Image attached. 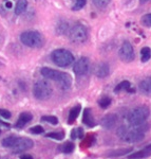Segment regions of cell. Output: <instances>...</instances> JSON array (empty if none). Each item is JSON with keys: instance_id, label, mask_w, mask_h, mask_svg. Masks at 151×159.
I'll return each mask as SVG.
<instances>
[{"instance_id": "obj_35", "label": "cell", "mask_w": 151, "mask_h": 159, "mask_svg": "<svg viewBox=\"0 0 151 159\" xmlns=\"http://www.w3.org/2000/svg\"><path fill=\"white\" fill-rule=\"evenodd\" d=\"M20 159H33V157L30 155H22L21 157H20Z\"/></svg>"}, {"instance_id": "obj_26", "label": "cell", "mask_w": 151, "mask_h": 159, "mask_svg": "<svg viewBox=\"0 0 151 159\" xmlns=\"http://www.w3.org/2000/svg\"><path fill=\"white\" fill-rule=\"evenodd\" d=\"M61 151H63V153L66 154H70L72 153L74 151V144L72 142H67L65 144L63 145V148H61Z\"/></svg>"}, {"instance_id": "obj_22", "label": "cell", "mask_w": 151, "mask_h": 159, "mask_svg": "<svg viewBox=\"0 0 151 159\" xmlns=\"http://www.w3.org/2000/svg\"><path fill=\"white\" fill-rule=\"evenodd\" d=\"M151 57V49L149 47H144L140 50V61L143 63H146L150 60Z\"/></svg>"}, {"instance_id": "obj_8", "label": "cell", "mask_w": 151, "mask_h": 159, "mask_svg": "<svg viewBox=\"0 0 151 159\" xmlns=\"http://www.w3.org/2000/svg\"><path fill=\"white\" fill-rule=\"evenodd\" d=\"M119 58L125 63H130L134 60V50L132 45L129 42H124L122 43L119 51Z\"/></svg>"}, {"instance_id": "obj_21", "label": "cell", "mask_w": 151, "mask_h": 159, "mask_svg": "<svg viewBox=\"0 0 151 159\" xmlns=\"http://www.w3.org/2000/svg\"><path fill=\"white\" fill-rule=\"evenodd\" d=\"M81 107L80 105H76L75 107H73L72 109L70 110V114H69V123H73L76 120V118L78 117V115L80 114Z\"/></svg>"}, {"instance_id": "obj_18", "label": "cell", "mask_w": 151, "mask_h": 159, "mask_svg": "<svg viewBox=\"0 0 151 159\" xmlns=\"http://www.w3.org/2000/svg\"><path fill=\"white\" fill-rule=\"evenodd\" d=\"M18 139H19V137H17V136H10V137L4 138L1 142L2 147L7 148H13L15 147V144L17 143Z\"/></svg>"}, {"instance_id": "obj_34", "label": "cell", "mask_w": 151, "mask_h": 159, "mask_svg": "<svg viewBox=\"0 0 151 159\" xmlns=\"http://www.w3.org/2000/svg\"><path fill=\"white\" fill-rule=\"evenodd\" d=\"M77 135H78V138H83L84 137V130H83V129H77Z\"/></svg>"}, {"instance_id": "obj_33", "label": "cell", "mask_w": 151, "mask_h": 159, "mask_svg": "<svg viewBox=\"0 0 151 159\" xmlns=\"http://www.w3.org/2000/svg\"><path fill=\"white\" fill-rule=\"evenodd\" d=\"M71 138H72V139H76V138H78L77 129H73L72 132H71Z\"/></svg>"}, {"instance_id": "obj_16", "label": "cell", "mask_w": 151, "mask_h": 159, "mask_svg": "<svg viewBox=\"0 0 151 159\" xmlns=\"http://www.w3.org/2000/svg\"><path fill=\"white\" fill-rule=\"evenodd\" d=\"M133 152V148H119V150L110 151L105 155V157H119V156H124L127 153Z\"/></svg>"}, {"instance_id": "obj_1", "label": "cell", "mask_w": 151, "mask_h": 159, "mask_svg": "<svg viewBox=\"0 0 151 159\" xmlns=\"http://www.w3.org/2000/svg\"><path fill=\"white\" fill-rule=\"evenodd\" d=\"M40 72H41V75L43 78L58 82L61 89H63V90H67V89H69L71 87L72 79H71V76L68 73L61 72V71L55 70V69L52 68H48V67H43Z\"/></svg>"}, {"instance_id": "obj_23", "label": "cell", "mask_w": 151, "mask_h": 159, "mask_svg": "<svg viewBox=\"0 0 151 159\" xmlns=\"http://www.w3.org/2000/svg\"><path fill=\"white\" fill-rule=\"evenodd\" d=\"M129 88H130V82L129 81H123L116 87H115L114 91L115 92H119L122 90H127L128 91V89Z\"/></svg>"}, {"instance_id": "obj_3", "label": "cell", "mask_w": 151, "mask_h": 159, "mask_svg": "<svg viewBox=\"0 0 151 159\" xmlns=\"http://www.w3.org/2000/svg\"><path fill=\"white\" fill-rule=\"evenodd\" d=\"M53 63L58 67H68L74 63V55L69 50L56 49L51 54Z\"/></svg>"}, {"instance_id": "obj_36", "label": "cell", "mask_w": 151, "mask_h": 159, "mask_svg": "<svg viewBox=\"0 0 151 159\" xmlns=\"http://www.w3.org/2000/svg\"><path fill=\"white\" fill-rule=\"evenodd\" d=\"M149 0H140V3H146V2H148Z\"/></svg>"}, {"instance_id": "obj_30", "label": "cell", "mask_w": 151, "mask_h": 159, "mask_svg": "<svg viewBox=\"0 0 151 159\" xmlns=\"http://www.w3.org/2000/svg\"><path fill=\"white\" fill-rule=\"evenodd\" d=\"M42 120L48 123H50V124H53V125H56L58 123V119L54 116H43Z\"/></svg>"}, {"instance_id": "obj_25", "label": "cell", "mask_w": 151, "mask_h": 159, "mask_svg": "<svg viewBox=\"0 0 151 159\" xmlns=\"http://www.w3.org/2000/svg\"><path fill=\"white\" fill-rule=\"evenodd\" d=\"M87 4V0H76L74 6L72 7V11H79V10L84 9Z\"/></svg>"}, {"instance_id": "obj_24", "label": "cell", "mask_w": 151, "mask_h": 159, "mask_svg": "<svg viewBox=\"0 0 151 159\" xmlns=\"http://www.w3.org/2000/svg\"><path fill=\"white\" fill-rule=\"evenodd\" d=\"M110 104H111V99H110L109 97H103V98L98 101V105L103 109L108 108V107L110 106Z\"/></svg>"}, {"instance_id": "obj_14", "label": "cell", "mask_w": 151, "mask_h": 159, "mask_svg": "<svg viewBox=\"0 0 151 159\" xmlns=\"http://www.w3.org/2000/svg\"><path fill=\"white\" fill-rule=\"evenodd\" d=\"M140 90L145 96H151V76H147L140 83Z\"/></svg>"}, {"instance_id": "obj_5", "label": "cell", "mask_w": 151, "mask_h": 159, "mask_svg": "<svg viewBox=\"0 0 151 159\" xmlns=\"http://www.w3.org/2000/svg\"><path fill=\"white\" fill-rule=\"evenodd\" d=\"M52 86L49 83L47 80H39L33 86V93H34V97L37 100H40V101H45V100H48L52 96Z\"/></svg>"}, {"instance_id": "obj_15", "label": "cell", "mask_w": 151, "mask_h": 159, "mask_svg": "<svg viewBox=\"0 0 151 159\" xmlns=\"http://www.w3.org/2000/svg\"><path fill=\"white\" fill-rule=\"evenodd\" d=\"M32 119H33L32 114H30V112H22V114H20L18 120L16 122V127L17 129H21V127H24L30 121H32Z\"/></svg>"}, {"instance_id": "obj_11", "label": "cell", "mask_w": 151, "mask_h": 159, "mask_svg": "<svg viewBox=\"0 0 151 159\" xmlns=\"http://www.w3.org/2000/svg\"><path fill=\"white\" fill-rule=\"evenodd\" d=\"M101 124L104 129H112L117 124V116L115 114H108L106 115L101 121Z\"/></svg>"}, {"instance_id": "obj_17", "label": "cell", "mask_w": 151, "mask_h": 159, "mask_svg": "<svg viewBox=\"0 0 151 159\" xmlns=\"http://www.w3.org/2000/svg\"><path fill=\"white\" fill-rule=\"evenodd\" d=\"M83 123L86 124L87 126H94L95 123H94V119H93V116H92V112L91 110L89 108H86L84 110V114H83Z\"/></svg>"}, {"instance_id": "obj_10", "label": "cell", "mask_w": 151, "mask_h": 159, "mask_svg": "<svg viewBox=\"0 0 151 159\" xmlns=\"http://www.w3.org/2000/svg\"><path fill=\"white\" fill-rule=\"evenodd\" d=\"M34 142L29 138H20L17 143L15 144V147L12 148V152L14 154H18V153H24L25 151H29L33 148Z\"/></svg>"}, {"instance_id": "obj_13", "label": "cell", "mask_w": 151, "mask_h": 159, "mask_svg": "<svg viewBox=\"0 0 151 159\" xmlns=\"http://www.w3.org/2000/svg\"><path fill=\"white\" fill-rule=\"evenodd\" d=\"M109 72H110V67L107 63H99L95 67V70H94L95 75L97 78H101V79L108 76Z\"/></svg>"}, {"instance_id": "obj_20", "label": "cell", "mask_w": 151, "mask_h": 159, "mask_svg": "<svg viewBox=\"0 0 151 159\" xmlns=\"http://www.w3.org/2000/svg\"><path fill=\"white\" fill-rule=\"evenodd\" d=\"M56 33L59 35H65L67 33H69L70 31V28H69V24L67 21H59L57 25H56Z\"/></svg>"}, {"instance_id": "obj_31", "label": "cell", "mask_w": 151, "mask_h": 159, "mask_svg": "<svg viewBox=\"0 0 151 159\" xmlns=\"http://www.w3.org/2000/svg\"><path fill=\"white\" fill-rule=\"evenodd\" d=\"M30 132L32 133V134H34V135H40V134H42V133L45 132V129H43V127L40 126V125H36V126L32 127V129H30Z\"/></svg>"}, {"instance_id": "obj_29", "label": "cell", "mask_w": 151, "mask_h": 159, "mask_svg": "<svg viewBox=\"0 0 151 159\" xmlns=\"http://www.w3.org/2000/svg\"><path fill=\"white\" fill-rule=\"evenodd\" d=\"M47 137L55 140H63L65 135H63V133H49V134H47Z\"/></svg>"}, {"instance_id": "obj_4", "label": "cell", "mask_w": 151, "mask_h": 159, "mask_svg": "<svg viewBox=\"0 0 151 159\" xmlns=\"http://www.w3.org/2000/svg\"><path fill=\"white\" fill-rule=\"evenodd\" d=\"M20 42L30 48H38L42 45L43 37L38 31L28 30L20 34Z\"/></svg>"}, {"instance_id": "obj_2", "label": "cell", "mask_w": 151, "mask_h": 159, "mask_svg": "<svg viewBox=\"0 0 151 159\" xmlns=\"http://www.w3.org/2000/svg\"><path fill=\"white\" fill-rule=\"evenodd\" d=\"M149 115H150V110L147 106H145V105L137 106L135 108H133L128 114L127 121L131 126H137V125L145 123V121L149 117Z\"/></svg>"}, {"instance_id": "obj_6", "label": "cell", "mask_w": 151, "mask_h": 159, "mask_svg": "<svg viewBox=\"0 0 151 159\" xmlns=\"http://www.w3.org/2000/svg\"><path fill=\"white\" fill-rule=\"evenodd\" d=\"M148 130V124H143L137 125V126H133L132 129H128L127 133L125 134L124 137L122 138L125 142L128 143H135L139 141L143 140L145 137V132Z\"/></svg>"}, {"instance_id": "obj_12", "label": "cell", "mask_w": 151, "mask_h": 159, "mask_svg": "<svg viewBox=\"0 0 151 159\" xmlns=\"http://www.w3.org/2000/svg\"><path fill=\"white\" fill-rule=\"evenodd\" d=\"M151 156V144L145 147L143 150H140L137 152L131 153L128 156V159H143Z\"/></svg>"}, {"instance_id": "obj_9", "label": "cell", "mask_w": 151, "mask_h": 159, "mask_svg": "<svg viewBox=\"0 0 151 159\" xmlns=\"http://www.w3.org/2000/svg\"><path fill=\"white\" fill-rule=\"evenodd\" d=\"M89 69H90V61H89L88 57H80L79 60H77L74 63L73 66V71L76 75L81 76L85 75V74L88 73Z\"/></svg>"}, {"instance_id": "obj_7", "label": "cell", "mask_w": 151, "mask_h": 159, "mask_svg": "<svg viewBox=\"0 0 151 159\" xmlns=\"http://www.w3.org/2000/svg\"><path fill=\"white\" fill-rule=\"evenodd\" d=\"M69 38L73 43H84L88 39V29L81 24L74 25L69 31Z\"/></svg>"}, {"instance_id": "obj_32", "label": "cell", "mask_w": 151, "mask_h": 159, "mask_svg": "<svg viewBox=\"0 0 151 159\" xmlns=\"http://www.w3.org/2000/svg\"><path fill=\"white\" fill-rule=\"evenodd\" d=\"M0 116L2 118H4V119H10L11 118V112L9 111V110L6 109H0Z\"/></svg>"}, {"instance_id": "obj_28", "label": "cell", "mask_w": 151, "mask_h": 159, "mask_svg": "<svg viewBox=\"0 0 151 159\" xmlns=\"http://www.w3.org/2000/svg\"><path fill=\"white\" fill-rule=\"evenodd\" d=\"M142 24L145 27L151 28V14H146L142 17Z\"/></svg>"}, {"instance_id": "obj_27", "label": "cell", "mask_w": 151, "mask_h": 159, "mask_svg": "<svg viewBox=\"0 0 151 159\" xmlns=\"http://www.w3.org/2000/svg\"><path fill=\"white\" fill-rule=\"evenodd\" d=\"M110 2H111V0H93L94 6H95L96 7H99V9L106 7Z\"/></svg>"}, {"instance_id": "obj_19", "label": "cell", "mask_w": 151, "mask_h": 159, "mask_svg": "<svg viewBox=\"0 0 151 159\" xmlns=\"http://www.w3.org/2000/svg\"><path fill=\"white\" fill-rule=\"evenodd\" d=\"M28 7V0H17L16 6H15V14L16 15H21L22 13L25 12Z\"/></svg>"}]
</instances>
